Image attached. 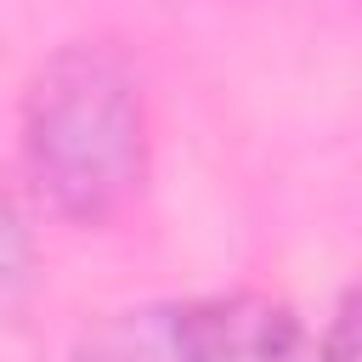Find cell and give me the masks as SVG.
<instances>
[{
    "label": "cell",
    "instance_id": "obj_1",
    "mask_svg": "<svg viewBox=\"0 0 362 362\" xmlns=\"http://www.w3.org/2000/svg\"><path fill=\"white\" fill-rule=\"evenodd\" d=\"M17 158L40 209L107 226L147 181V90L124 45L68 40L34 62L17 102Z\"/></svg>",
    "mask_w": 362,
    "mask_h": 362
},
{
    "label": "cell",
    "instance_id": "obj_2",
    "mask_svg": "<svg viewBox=\"0 0 362 362\" xmlns=\"http://www.w3.org/2000/svg\"><path fill=\"white\" fill-rule=\"evenodd\" d=\"M175 322L192 362H294L300 356L294 305L255 288L175 300Z\"/></svg>",
    "mask_w": 362,
    "mask_h": 362
},
{
    "label": "cell",
    "instance_id": "obj_3",
    "mask_svg": "<svg viewBox=\"0 0 362 362\" xmlns=\"http://www.w3.org/2000/svg\"><path fill=\"white\" fill-rule=\"evenodd\" d=\"M74 362H192L175 305H124L79 334Z\"/></svg>",
    "mask_w": 362,
    "mask_h": 362
},
{
    "label": "cell",
    "instance_id": "obj_4",
    "mask_svg": "<svg viewBox=\"0 0 362 362\" xmlns=\"http://www.w3.org/2000/svg\"><path fill=\"white\" fill-rule=\"evenodd\" d=\"M28 283H34V243H28V215L23 198L6 204V260H0V294H6V317L17 322L28 305Z\"/></svg>",
    "mask_w": 362,
    "mask_h": 362
},
{
    "label": "cell",
    "instance_id": "obj_5",
    "mask_svg": "<svg viewBox=\"0 0 362 362\" xmlns=\"http://www.w3.org/2000/svg\"><path fill=\"white\" fill-rule=\"evenodd\" d=\"M317 362H362V283H351L322 328V351Z\"/></svg>",
    "mask_w": 362,
    "mask_h": 362
}]
</instances>
